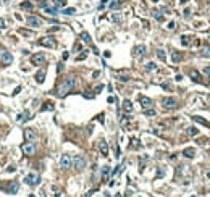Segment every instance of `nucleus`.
Returning <instances> with one entry per match:
<instances>
[{"label":"nucleus","instance_id":"obj_1","mask_svg":"<svg viewBox=\"0 0 210 197\" xmlns=\"http://www.w3.org/2000/svg\"><path fill=\"white\" fill-rule=\"evenodd\" d=\"M74 86V76H66L60 84H58L57 90H55V95L57 97H65Z\"/></svg>","mask_w":210,"mask_h":197},{"label":"nucleus","instance_id":"obj_2","mask_svg":"<svg viewBox=\"0 0 210 197\" xmlns=\"http://www.w3.org/2000/svg\"><path fill=\"white\" fill-rule=\"evenodd\" d=\"M24 183L28 186H39L41 184V178H39L37 173H29L24 176Z\"/></svg>","mask_w":210,"mask_h":197},{"label":"nucleus","instance_id":"obj_3","mask_svg":"<svg viewBox=\"0 0 210 197\" xmlns=\"http://www.w3.org/2000/svg\"><path fill=\"white\" fill-rule=\"evenodd\" d=\"M162 107L167 108V110H175L178 107V102L175 97H165L162 99Z\"/></svg>","mask_w":210,"mask_h":197},{"label":"nucleus","instance_id":"obj_4","mask_svg":"<svg viewBox=\"0 0 210 197\" xmlns=\"http://www.w3.org/2000/svg\"><path fill=\"white\" fill-rule=\"evenodd\" d=\"M73 166L78 170V171H82V170L86 168V158L82 155H76L73 158Z\"/></svg>","mask_w":210,"mask_h":197},{"label":"nucleus","instance_id":"obj_5","mask_svg":"<svg viewBox=\"0 0 210 197\" xmlns=\"http://www.w3.org/2000/svg\"><path fill=\"white\" fill-rule=\"evenodd\" d=\"M39 44L44 45V47H49V49H54L55 45H57V41H55L54 36H44L41 41H39Z\"/></svg>","mask_w":210,"mask_h":197},{"label":"nucleus","instance_id":"obj_6","mask_svg":"<svg viewBox=\"0 0 210 197\" xmlns=\"http://www.w3.org/2000/svg\"><path fill=\"white\" fill-rule=\"evenodd\" d=\"M21 150H23L24 155L31 157V155H34V152H36V147H34L33 142H24V144H21Z\"/></svg>","mask_w":210,"mask_h":197},{"label":"nucleus","instance_id":"obj_7","mask_svg":"<svg viewBox=\"0 0 210 197\" xmlns=\"http://www.w3.org/2000/svg\"><path fill=\"white\" fill-rule=\"evenodd\" d=\"M71 165H73V158H71L70 155H62V158H60V166H62V170H68L71 168Z\"/></svg>","mask_w":210,"mask_h":197},{"label":"nucleus","instance_id":"obj_8","mask_svg":"<svg viewBox=\"0 0 210 197\" xmlns=\"http://www.w3.org/2000/svg\"><path fill=\"white\" fill-rule=\"evenodd\" d=\"M26 23H28V26H31V28H41V24H42L41 18L34 16V15H29V16L26 18Z\"/></svg>","mask_w":210,"mask_h":197},{"label":"nucleus","instance_id":"obj_9","mask_svg":"<svg viewBox=\"0 0 210 197\" xmlns=\"http://www.w3.org/2000/svg\"><path fill=\"white\" fill-rule=\"evenodd\" d=\"M31 63L36 66H41L46 63V55L44 54H34L33 57H31Z\"/></svg>","mask_w":210,"mask_h":197},{"label":"nucleus","instance_id":"obj_10","mask_svg":"<svg viewBox=\"0 0 210 197\" xmlns=\"http://www.w3.org/2000/svg\"><path fill=\"white\" fill-rule=\"evenodd\" d=\"M0 62L3 65H12L13 63V55L10 52H0Z\"/></svg>","mask_w":210,"mask_h":197},{"label":"nucleus","instance_id":"obj_11","mask_svg":"<svg viewBox=\"0 0 210 197\" xmlns=\"http://www.w3.org/2000/svg\"><path fill=\"white\" fill-rule=\"evenodd\" d=\"M18 189H20V184H18L16 181H10L8 183V186L5 187V191H7V194H16L18 192Z\"/></svg>","mask_w":210,"mask_h":197},{"label":"nucleus","instance_id":"obj_12","mask_svg":"<svg viewBox=\"0 0 210 197\" xmlns=\"http://www.w3.org/2000/svg\"><path fill=\"white\" fill-rule=\"evenodd\" d=\"M139 103L142 105V108H152V105H154V102L150 100L149 97H145V95H139Z\"/></svg>","mask_w":210,"mask_h":197},{"label":"nucleus","instance_id":"obj_13","mask_svg":"<svg viewBox=\"0 0 210 197\" xmlns=\"http://www.w3.org/2000/svg\"><path fill=\"white\" fill-rule=\"evenodd\" d=\"M33 118V116H31V113H29L28 110H24L23 111V113H20V115L16 116V123H26V121H29V120Z\"/></svg>","mask_w":210,"mask_h":197},{"label":"nucleus","instance_id":"obj_14","mask_svg":"<svg viewBox=\"0 0 210 197\" xmlns=\"http://www.w3.org/2000/svg\"><path fill=\"white\" fill-rule=\"evenodd\" d=\"M145 45H136V47H134V52H133V54H134V57L136 58H142L145 55Z\"/></svg>","mask_w":210,"mask_h":197},{"label":"nucleus","instance_id":"obj_15","mask_svg":"<svg viewBox=\"0 0 210 197\" xmlns=\"http://www.w3.org/2000/svg\"><path fill=\"white\" fill-rule=\"evenodd\" d=\"M24 139H26V142H33V141L36 139V132H34L31 128H26L24 129Z\"/></svg>","mask_w":210,"mask_h":197},{"label":"nucleus","instance_id":"obj_16","mask_svg":"<svg viewBox=\"0 0 210 197\" xmlns=\"http://www.w3.org/2000/svg\"><path fill=\"white\" fill-rule=\"evenodd\" d=\"M189 76H191V79H192L194 82H199V84H202V82H204V79L200 78V74H199L197 70H191L189 71Z\"/></svg>","mask_w":210,"mask_h":197},{"label":"nucleus","instance_id":"obj_17","mask_svg":"<svg viewBox=\"0 0 210 197\" xmlns=\"http://www.w3.org/2000/svg\"><path fill=\"white\" fill-rule=\"evenodd\" d=\"M99 150H100V154H102L103 157H107V155H108V144L105 142L103 139L99 142Z\"/></svg>","mask_w":210,"mask_h":197},{"label":"nucleus","instance_id":"obj_18","mask_svg":"<svg viewBox=\"0 0 210 197\" xmlns=\"http://www.w3.org/2000/svg\"><path fill=\"white\" fill-rule=\"evenodd\" d=\"M183 155L188 157V158H194V157H196V149H192V147H186L184 150H183Z\"/></svg>","mask_w":210,"mask_h":197},{"label":"nucleus","instance_id":"obj_19","mask_svg":"<svg viewBox=\"0 0 210 197\" xmlns=\"http://www.w3.org/2000/svg\"><path fill=\"white\" fill-rule=\"evenodd\" d=\"M44 13H49V15H52V16H55V15H58V8L57 7H49V5H47V7H44Z\"/></svg>","mask_w":210,"mask_h":197},{"label":"nucleus","instance_id":"obj_20","mask_svg":"<svg viewBox=\"0 0 210 197\" xmlns=\"http://www.w3.org/2000/svg\"><path fill=\"white\" fill-rule=\"evenodd\" d=\"M36 81L39 82V84H42V82L46 81V70L37 71V74H36Z\"/></svg>","mask_w":210,"mask_h":197},{"label":"nucleus","instance_id":"obj_21","mask_svg":"<svg viewBox=\"0 0 210 197\" xmlns=\"http://www.w3.org/2000/svg\"><path fill=\"white\" fill-rule=\"evenodd\" d=\"M81 41L84 42V44H89V45H92L91 36H89V33H86V31H82V33H81Z\"/></svg>","mask_w":210,"mask_h":197},{"label":"nucleus","instance_id":"obj_22","mask_svg":"<svg viewBox=\"0 0 210 197\" xmlns=\"http://www.w3.org/2000/svg\"><path fill=\"white\" fill-rule=\"evenodd\" d=\"M123 110L124 111H133V102L131 100H128V99H126V100H123Z\"/></svg>","mask_w":210,"mask_h":197},{"label":"nucleus","instance_id":"obj_23","mask_svg":"<svg viewBox=\"0 0 210 197\" xmlns=\"http://www.w3.org/2000/svg\"><path fill=\"white\" fill-rule=\"evenodd\" d=\"M152 15H154V18H155V20L158 21V23H163V21H165V18H163V15H162L160 10H154Z\"/></svg>","mask_w":210,"mask_h":197},{"label":"nucleus","instance_id":"obj_24","mask_svg":"<svg viewBox=\"0 0 210 197\" xmlns=\"http://www.w3.org/2000/svg\"><path fill=\"white\" fill-rule=\"evenodd\" d=\"M54 103H52V102H46V103H44V105H42V108H41V110L42 111H54Z\"/></svg>","mask_w":210,"mask_h":197},{"label":"nucleus","instance_id":"obj_25","mask_svg":"<svg viewBox=\"0 0 210 197\" xmlns=\"http://www.w3.org/2000/svg\"><path fill=\"white\" fill-rule=\"evenodd\" d=\"M192 120H194V121H197V123H200V124H204V126H207L210 129V123L207 121V120L200 118V116H192Z\"/></svg>","mask_w":210,"mask_h":197},{"label":"nucleus","instance_id":"obj_26","mask_svg":"<svg viewBox=\"0 0 210 197\" xmlns=\"http://www.w3.org/2000/svg\"><path fill=\"white\" fill-rule=\"evenodd\" d=\"M21 10H26V12H33V3L31 2H23V3L20 5Z\"/></svg>","mask_w":210,"mask_h":197},{"label":"nucleus","instance_id":"obj_27","mask_svg":"<svg viewBox=\"0 0 210 197\" xmlns=\"http://www.w3.org/2000/svg\"><path fill=\"white\" fill-rule=\"evenodd\" d=\"M108 175H110V166H108V165H105V166L102 168V178H103V179H107Z\"/></svg>","mask_w":210,"mask_h":197},{"label":"nucleus","instance_id":"obj_28","mask_svg":"<svg viewBox=\"0 0 210 197\" xmlns=\"http://www.w3.org/2000/svg\"><path fill=\"white\" fill-rule=\"evenodd\" d=\"M157 57L160 58L162 62H165V60H167V54H165V50L163 49H158V50H157Z\"/></svg>","mask_w":210,"mask_h":197},{"label":"nucleus","instance_id":"obj_29","mask_svg":"<svg viewBox=\"0 0 210 197\" xmlns=\"http://www.w3.org/2000/svg\"><path fill=\"white\" fill-rule=\"evenodd\" d=\"M171 62H173V63H179V62H181V55L178 54V52H173V54H171Z\"/></svg>","mask_w":210,"mask_h":197},{"label":"nucleus","instance_id":"obj_30","mask_svg":"<svg viewBox=\"0 0 210 197\" xmlns=\"http://www.w3.org/2000/svg\"><path fill=\"white\" fill-rule=\"evenodd\" d=\"M157 70V65L154 62H149L147 65H145V71H149V73H150V71H155Z\"/></svg>","mask_w":210,"mask_h":197},{"label":"nucleus","instance_id":"obj_31","mask_svg":"<svg viewBox=\"0 0 210 197\" xmlns=\"http://www.w3.org/2000/svg\"><path fill=\"white\" fill-rule=\"evenodd\" d=\"M54 3L57 8H63V7H66V0H54Z\"/></svg>","mask_w":210,"mask_h":197},{"label":"nucleus","instance_id":"obj_32","mask_svg":"<svg viewBox=\"0 0 210 197\" xmlns=\"http://www.w3.org/2000/svg\"><path fill=\"white\" fill-rule=\"evenodd\" d=\"M188 134H189V136H197L199 134V129H197V128H194V126H191V128H188Z\"/></svg>","mask_w":210,"mask_h":197},{"label":"nucleus","instance_id":"obj_33","mask_svg":"<svg viewBox=\"0 0 210 197\" xmlns=\"http://www.w3.org/2000/svg\"><path fill=\"white\" fill-rule=\"evenodd\" d=\"M62 13L63 15H74V13H76V8H65Z\"/></svg>","mask_w":210,"mask_h":197},{"label":"nucleus","instance_id":"obj_34","mask_svg":"<svg viewBox=\"0 0 210 197\" xmlns=\"http://www.w3.org/2000/svg\"><path fill=\"white\" fill-rule=\"evenodd\" d=\"M86 57H87V52H86V50H84L82 54H79L78 57H76V60H78V62H81V60H86Z\"/></svg>","mask_w":210,"mask_h":197},{"label":"nucleus","instance_id":"obj_35","mask_svg":"<svg viewBox=\"0 0 210 197\" xmlns=\"http://www.w3.org/2000/svg\"><path fill=\"white\" fill-rule=\"evenodd\" d=\"M20 34L24 37H33V33H29V31H24V29H20Z\"/></svg>","mask_w":210,"mask_h":197},{"label":"nucleus","instance_id":"obj_36","mask_svg":"<svg viewBox=\"0 0 210 197\" xmlns=\"http://www.w3.org/2000/svg\"><path fill=\"white\" fill-rule=\"evenodd\" d=\"M144 115L145 116H155V111L152 108H147V110H144Z\"/></svg>","mask_w":210,"mask_h":197},{"label":"nucleus","instance_id":"obj_37","mask_svg":"<svg viewBox=\"0 0 210 197\" xmlns=\"http://www.w3.org/2000/svg\"><path fill=\"white\" fill-rule=\"evenodd\" d=\"M181 44L183 45H188V44H189V37H188V36H181Z\"/></svg>","mask_w":210,"mask_h":197},{"label":"nucleus","instance_id":"obj_38","mask_svg":"<svg viewBox=\"0 0 210 197\" xmlns=\"http://www.w3.org/2000/svg\"><path fill=\"white\" fill-rule=\"evenodd\" d=\"M52 189H54V192H55V194H54L55 197H60V196H62V192H60V189H57V187H55V186H54V187H52Z\"/></svg>","mask_w":210,"mask_h":197},{"label":"nucleus","instance_id":"obj_39","mask_svg":"<svg viewBox=\"0 0 210 197\" xmlns=\"http://www.w3.org/2000/svg\"><path fill=\"white\" fill-rule=\"evenodd\" d=\"M3 28H7V23H5L3 18H0V29H3Z\"/></svg>","mask_w":210,"mask_h":197},{"label":"nucleus","instance_id":"obj_40","mask_svg":"<svg viewBox=\"0 0 210 197\" xmlns=\"http://www.w3.org/2000/svg\"><path fill=\"white\" fill-rule=\"evenodd\" d=\"M204 73H205L207 78H210V66H205V70H204Z\"/></svg>","mask_w":210,"mask_h":197},{"label":"nucleus","instance_id":"obj_41","mask_svg":"<svg viewBox=\"0 0 210 197\" xmlns=\"http://www.w3.org/2000/svg\"><path fill=\"white\" fill-rule=\"evenodd\" d=\"M163 175H165V170L158 168V173H157V178H160V176H163Z\"/></svg>","mask_w":210,"mask_h":197},{"label":"nucleus","instance_id":"obj_42","mask_svg":"<svg viewBox=\"0 0 210 197\" xmlns=\"http://www.w3.org/2000/svg\"><path fill=\"white\" fill-rule=\"evenodd\" d=\"M128 76H118V81H123V82H126V81H128Z\"/></svg>","mask_w":210,"mask_h":197},{"label":"nucleus","instance_id":"obj_43","mask_svg":"<svg viewBox=\"0 0 210 197\" xmlns=\"http://www.w3.org/2000/svg\"><path fill=\"white\" fill-rule=\"evenodd\" d=\"M167 28H168V29H175V28H176V24L171 21V23H168V26H167Z\"/></svg>","mask_w":210,"mask_h":197},{"label":"nucleus","instance_id":"obj_44","mask_svg":"<svg viewBox=\"0 0 210 197\" xmlns=\"http://www.w3.org/2000/svg\"><path fill=\"white\" fill-rule=\"evenodd\" d=\"M105 5H107V0H102V2H100V5H99V8L102 10L103 7H105Z\"/></svg>","mask_w":210,"mask_h":197},{"label":"nucleus","instance_id":"obj_45","mask_svg":"<svg viewBox=\"0 0 210 197\" xmlns=\"http://www.w3.org/2000/svg\"><path fill=\"white\" fill-rule=\"evenodd\" d=\"M63 70V63H58V66H57V71H58V73H60V71H62Z\"/></svg>","mask_w":210,"mask_h":197},{"label":"nucleus","instance_id":"obj_46","mask_svg":"<svg viewBox=\"0 0 210 197\" xmlns=\"http://www.w3.org/2000/svg\"><path fill=\"white\" fill-rule=\"evenodd\" d=\"M102 89H103V86H97V87H95V94H99Z\"/></svg>","mask_w":210,"mask_h":197},{"label":"nucleus","instance_id":"obj_47","mask_svg":"<svg viewBox=\"0 0 210 197\" xmlns=\"http://www.w3.org/2000/svg\"><path fill=\"white\" fill-rule=\"evenodd\" d=\"M162 87H163L165 90H170V84H167V82H165V84H162Z\"/></svg>","mask_w":210,"mask_h":197},{"label":"nucleus","instance_id":"obj_48","mask_svg":"<svg viewBox=\"0 0 210 197\" xmlns=\"http://www.w3.org/2000/svg\"><path fill=\"white\" fill-rule=\"evenodd\" d=\"M126 123H128V118H126V116H124V118H121V124H123V126H124V124H126Z\"/></svg>","mask_w":210,"mask_h":197},{"label":"nucleus","instance_id":"obj_49","mask_svg":"<svg viewBox=\"0 0 210 197\" xmlns=\"http://www.w3.org/2000/svg\"><path fill=\"white\" fill-rule=\"evenodd\" d=\"M78 50H81V45L76 44V45H74V52H78Z\"/></svg>","mask_w":210,"mask_h":197},{"label":"nucleus","instance_id":"obj_50","mask_svg":"<svg viewBox=\"0 0 210 197\" xmlns=\"http://www.w3.org/2000/svg\"><path fill=\"white\" fill-rule=\"evenodd\" d=\"M175 79H176V81L179 82V81H181V79H183V76H181V74H176V78H175Z\"/></svg>","mask_w":210,"mask_h":197},{"label":"nucleus","instance_id":"obj_51","mask_svg":"<svg viewBox=\"0 0 210 197\" xmlns=\"http://www.w3.org/2000/svg\"><path fill=\"white\" fill-rule=\"evenodd\" d=\"M99 121H100V123H103V113H100V115H99Z\"/></svg>","mask_w":210,"mask_h":197},{"label":"nucleus","instance_id":"obj_52","mask_svg":"<svg viewBox=\"0 0 210 197\" xmlns=\"http://www.w3.org/2000/svg\"><path fill=\"white\" fill-rule=\"evenodd\" d=\"M189 13H191L189 10H184V16H186V18H189Z\"/></svg>","mask_w":210,"mask_h":197},{"label":"nucleus","instance_id":"obj_53","mask_svg":"<svg viewBox=\"0 0 210 197\" xmlns=\"http://www.w3.org/2000/svg\"><path fill=\"white\" fill-rule=\"evenodd\" d=\"M113 102H115V99H113V97L110 95V97H108V103H113Z\"/></svg>","mask_w":210,"mask_h":197},{"label":"nucleus","instance_id":"obj_54","mask_svg":"<svg viewBox=\"0 0 210 197\" xmlns=\"http://www.w3.org/2000/svg\"><path fill=\"white\" fill-rule=\"evenodd\" d=\"M68 57H70V54H68V52H65V54H63V60H66Z\"/></svg>","mask_w":210,"mask_h":197},{"label":"nucleus","instance_id":"obj_55","mask_svg":"<svg viewBox=\"0 0 210 197\" xmlns=\"http://www.w3.org/2000/svg\"><path fill=\"white\" fill-rule=\"evenodd\" d=\"M126 197H129V196H133V191H126V194H124Z\"/></svg>","mask_w":210,"mask_h":197},{"label":"nucleus","instance_id":"obj_56","mask_svg":"<svg viewBox=\"0 0 210 197\" xmlns=\"http://www.w3.org/2000/svg\"><path fill=\"white\" fill-rule=\"evenodd\" d=\"M179 2H181V3H188V2H189V0H179Z\"/></svg>","mask_w":210,"mask_h":197},{"label":"nucleus","instance_id":"obj_57","mask_svg":"<svg viewBox=\"0 0 210 197\" xmlns=\"http://www.w3.org/2000/svg\"><path fill=\"white\" fill-rule=\"evenodd\" d=\"M207 178H210V171H209V173H207Z\"/></svg>","mask_w":210,"mask_h":197},{"label":"nucleus","instance_id":"obj_58","mask_svg":"<svg viewBox=\"0 0 210 197\" xmlns=\"http://www.w3.org/2000/svg\"><path fill=\"white\" fill-rule=\"evenodd\" d=\"M152 2H154V3H157V2H158V0H152Z\"/></svg>","mask_w":210,"mask_h":197},{"label":"nucleus","instance_id":"obj_59","mask_svg":"<svg viewBox=\"0 0 210 197\" xmlns=\"http://www.w3.org/2000/svg\"><path fill=\"white\" fill-rule=\"evenodd\" d=\"M191 197H196V196H191Z\"/></svg>","mask_w":210,"mask_h":197}]
</instances>
